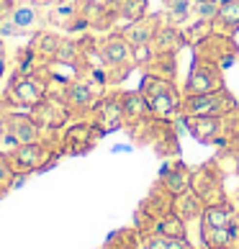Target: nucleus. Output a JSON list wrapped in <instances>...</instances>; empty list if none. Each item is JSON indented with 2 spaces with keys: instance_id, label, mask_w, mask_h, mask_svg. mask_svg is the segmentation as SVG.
<instances>
[{
  "instance_id": "obj_6",
  "label": "nucleus",
  "mask_w": 239,
  "mask_h": 249,
  "mask_svg": "<svg viewBox=\"0 0 239 249\" xmlns=\"http://www.w3.org/2000/svg\"><path fill=\"white\" fill-rule=\"evenodd\" d=\"M62 149H57V144L52 142H31V144H18L16 149L8 152V160H11V167L16 175H21V178H29L34 172H41L52 167L54 162L59 160Z\"/></svg>"
},
{
  "instance_id": "obj_18",
  "label": "nucleus",
  "mask_w": 239,
  "mask_h": 249,
  "mask_svg": "<svg viewBox=\"0 0 239 249\" xmlns=\"http://www.w3.org/2000/svg\"><path fill=\"white\" fill-rule=\"evenodd\" d=\"M157 182L162 188H167L172 196H180V193L190 190V185H193V167H188L185 162H180L172 157V160L162 167Z\"/></svg>"
},
{
  "instance_id": "obj_19",
  "label": "nucleus",
  "mask_w": 239,
  "mask_h": 249,
  "mask_svg": "<svg viewBox=\"0 0 239 249\" xmlns=\"http://www.w3.org/2000/svg\"><path fill=\"white\" fill-rule=\"evenodd\" d=\"M59 44H62V36H59V34L39 29V31L31 36L29 54H31V59H36V62L52 64L54 57H57V52H59Z\"/></svg>"
},
{
  "instance_id": "obj_32",
  "label": "nucleus",
  "mask_w": 239,
  "mask_h": 249,
  "mask_svg": "<svg viewBox=\"0 0 239 249\" xmlns=\"http://www.w3.org/2000/svg\"><path fill=\"white\" fill-rule=\"evenodd\" d=\"M0 152H5V142H3V134H0Z\"/></svg>"
},
{
  "instance_id": "obj_16",
  "label": "nucleus",
  "mask_w": 239,
  "mask_h": 249,
  "mask_svg": "<svg viewBox=\"0 0 239 249\" xmlns=\"http://www.w3.org/2000/svg\"><path fill=\"white\" fill-rule=\"evenodd\" d=\"M221 88H226L224 70L211 62L193 57V67L185 77V85H183V95H206V93H214V90H221Z\"/></svg>"
},
{
  "instance_id": "obj_34",
  "label": "nucleus",
  "mask_w": 239,
  "mask_h": 249,
  "mask_svg": "<svg viewBox=\"0 0 239 249\" xmlns=\"http://www.w3.org/2000/svg\"><path fill=\"white\" fill-rule=\"evenodd\" d=\"M237 231H239V211H237Z\"/></svg>"
},
{
  "instance_id": "obj_13",
  "label": "nucleus",
  "mask_w": 239,
  "mask_h": 249,
  "mask_svg": "<svg viewBox=\"0 0 239 249\" xmlns=\"http://www.w3.org/2000/svg\"><path fill=\"white\" fill-rule=\"evenodd\" d=\"M103 139V134L88 121V118H75L59 136V149L64 157H82L95 149V144Z\"/></svg>"
},
{
  "instance_id": "obj_1",
  "label": "nucleus",
  "mask_w": 239,
  "mask_h": 249,
  "mask_svg": "<svg viewBox=\"0 0 239 249\" xmlns=\"http://www.w3.org/2000/svg\"><path fill=\"white\" fill-rule=\"evenodd\" d=\"M49 93H52V70L47 64L26 72H16L3 90V95L13 108H34Z\"/></svg>"
},
{
  "instance_id": "obj_24",
  "label": "nucleus",
  "mask_w": 239,
  "mask_h": 249,
  "mask_svg": "<svg viewBox=\"0 0 239 249\" xmlns=\"http://www.w3.org/2000/svg\"><path fill=\"white\" fill-rule=\"evenodd\" d=\"M175 62H178L175 52H157L144 64V70H147L144 75H157V77H165V80H175V75H178Z\"/></svg>"
},
{
  "instance_id": "obj_5",
  "label": "nucleus",
  "mask_w": 239,
  "mask_h": 249,
  "mask_svg": "<svg viewBox=\"0 0 239 249\" xmlns=\"http://www.w3.org/2000/svg\"><path fill=\"white\" fill-rule=\"evenodd\" d=\"M98 44V52L106 62V77H108V85H118L124 82L131 70L136 67L134 62V52H131V44L126 41V36L121 31H108L106 36H100L95 41Z\"/></svg>"
},
{
  "instance_id": "obj_10",
  "label": "nucleus",
  "mask_w": 239,
  "mask_h": 249,
  "mask_svg": "<svg viewBox=\"0 0 239 249\" xmlns=\"http://www.w3.org/2000/svg\"><path fill=\"white\" fill-rule=\"evenodd\" d=\"M193 190L198 193V198L206 206H219V203H229L226 188H224V170L221 160H208L206 164H201L198 170H193Z\"/></svg>"
},
{
  "instance_id": "obj_33",
  "label": "nucleus",
  "mask_w": 239,
  "mask_h": 249,
  "mask_svg": "<svg viewBox=\"0 0 239 249\" xmlns=\"http://www.w3.org/2000/svg\"><path fill=\"white\" fill-rule=\"evenodd\" d=\"M8 196V190H3V188H0V198H5Z\"/></svg>"
},
{
  "instance_id": "obj_7",
  "label": "nucleus",
  "mask_w": 239,
  "mask_h": 249,
  "mask_svg": "<svg viewBox=\"0 0 239 249\" xmlns=\"http://www.w3.org/2000/svg\"><path fill=\"white\" fill-rule=\"evenodd\" d=\"M172 203H175V196L162 188L160 182H154L152 190L144 196V200L139 203V208H136V216H134V229L139 231V236L149 234L157 229V224L172 213Z\"/></svg>"
},
{
  "instance_id": "obj_17",
  "label": "nucleus",
  "mask_w": 239,
  "mask_h": 249,
  "mask_svg": "<svg viewBox=\"0 0 239 249\" xmlns=\"http://www.w3.org/2000/svg\"><path fill=\"white\" fill-rule=\"evenodd\" d=\"M180 121L198 144L224 146V116H180Z\"/></svg>"
},
{
  "instance_id": "obj_2",
  "label": "nucleus",
  "mask_w": 239,
  "mask_h": 249,
  "mask_svg": "<svg viewBox=\"0 0 239 249\" xmlns=\"http://www.w3.org/2000/svg\"><path fill=\"white\" fill-rule=\"evenodd\" d=\"M139 93H142L152 116L165 118V121L180 118L183 88H178L175 80H165V77H157V75H144L142 85H139Z\"/></svg>"
},
{
  "instance_id": "obj_11",
  "label": "nucleus",
  "mask_w": 239,
  "mask_h": 249,
  "mask_svg": "<svg viewBox=\"0 0 239 249\" xmlns=\"http://www.w3.org/2000/svg\"><path fill=\"white\" fill-rule=\"evenodd\" d=\"M193 52H196L198 59L211 62L221 70H229L232 64L239 62V44L234 41V36H224L216 31H211L203 39H198L193 44Z\"/></svg>"
},
{
  "instance_id": "obj_30",
  "label": "nucleus",
  "mask_w": 239,
  "mask_h": 249,
  "mask_svg": "<svg viewBox=\"0 0 239 249\" xmlns=\"http://www.w3.org/2000/svg\"><path fill=\"white\" fill-rule=\"evenodd\" d=\"M11 110H13V106L8 103V98H5L3 93H0V121H3V118H5L8 113H11Z\"/></svg>"
},
{
  "instance_id": "obj_36",
  "label": "nucleus",
  "mask_w": 239,
  "mask_h": 249,
  "mask_svg": "<svg viewBox=\"0 0 239 249\" xmlns=\"http://www.w3.org/2000/svg\"><path fill=\"white\" fill-rule=\"evenodd\" d=\"M237 198H239V188H237Z\"/></svg>"
},
{
  "instance_id": "obj_12",
  "label": "nucleus",
  "mask_w": 239,
  "mask_h": 249,
  "mask_svg": "<svg viewBox=\"0 0 239 249\" xmlns=\"http://www.w3.org/2000/svg\"><path fill=\"white\" fill-rule=\"evenodd\" d=\"M234 108H239L234 93L229 88L214 90L206 95H183V108L180 116H226Z\"/></svg>"
},
{
  "instance_id": "obj_26",
  "label": "nucleus",
  "mask_w": 239,
  "mask_h": 249,
  "mask_svg": "<svg viewBox=\"0 0 239 249\" xmlns=\"http://www.w3.org/2000/svg\"><path fill=\"white\" fill-rule=\"evenodd\" d=\"M139 247H142V236L136 229H118L116 234L108 236L103 249H139Z\"/></svg>"
},
{
  "instance_id": "obj_3",
  "label": "nucleus",
  "mask_w": 239,
  "mask_h": 249,
  "mask_svg": "<svg viewBox=\"0 0 239 249\" xmlns=\"http://www.w3.org/2000/svg\"><path fill=\"white\" fill-rule=\"evenodd\" d=\"M47 21V13H44V5L36 3H26V0H18V3H8L3 0L0 3V39H16V36H34L41 29V23Z\"/></svg>"
},
{
  "instance_id": "obj_22",
  "label": "nucleus",
  "mask_w": 239,
  "mask_h": 249,
  "mask_svg": "<svg viewBox=\"0 0 239 249\" xmlns=\"http://www.w3.org/2000/svg\"><path fill=\"white\" fill-rule=\"evenodd\" d=\"M206 211V203L198 198L196 190H185L180 193V196H175V203H172V213L180 216L185 224H193V221H201V216H203Z\"/></svg>"
},
{
  "instance_id": "obj_9",
  "label": "nucleus",
  "mask_w": 239,
  "mask_h": 249,
  "mask_svg": "<svg viewBox=\"0 0 239 249\" xmlns=\"http://www.w3.org/2000/svg\"><path fill=\"white\" fill-rule=\"evenodd\" d=\"M162 23H165L162 13H147L144 18H139V21H134V23H129V26L121 29V34L126 36V41L131 44L136 67H144V64L149 62V57H152V39H154V34H157V29Z\"/></svg>"
},
{
  "instance_id": "obj_4",
  "label": "nucleus",
  "mask_w": 239,
  "mask_h": 249,
  "mask_svg": "<svg viewBox=\"0 0 239 249\" xmlns=\"http://www.w3.org/2000/svg\"><path fill=\"white\" fill-rule=\"evenodd\" d=\"M103 93H106L103 80L90 77V75H75L62 82V90L57 95L64 100L72 121H75V118H88L90 110L95 108V103L103 98Z\"/></svg>"
},
{
  "instance_id": "obj_35",
  "label": "nucleus",
  "mask_w": 239,
  "mask_h": 249,
  "mask_svg": "<svg viewBox=\"0 0 239 249\" xmlns=\"http://www.w3.org/2000/svg\"><path fill=\"white\" fill-rule=\"evenodd\" d=\"M234 249H239V239H237V244H234Z\"/></svg>"
},
{
  "instance_id": "obj_8",
  "label": "nucleus",
  "mask_w": 239,
  "mask_h": 249,
  "mask_svg": "<svg viewBox=\"0 0 239 249\" xmlns=\"http://www.w3.org/2000/svg\"><path fill=\"white\" fill-rule=\"evenodd\" d=\"M31 116L36 118V124H39V128H41V139L52 142V144H54L57 136H62V131L72 121L67 106H64V100L57 93H49L39 106H34Z\"/></svg>"
},
{
  "instance_id": "obj_14",
  "label": "nucleus",
  "mask_w": 239,
  "mask_h": 249,
  "mask_svg": "<svg viewBox=\"0 0 239 249\" xmlns=\"http://www.w3.org/2000/svg\"><path fill=\"white\" fill-rule=\"evenodd\" d=\"M0 134H3V142H5V154L16 149L18 144H31L41 139V128L36 124V118L16 108L0 121Z\"/></svg>"
},
{
  "instance_id": "obj_20",
  "label": "nucleus",
  "mask_w": 239,
  "mask_h": 249,
  "mask_svg": "<svg viewBox=\"0 0 239 249\" xmlns=\"http://www.w3.org/2000/svg\"><path fill=\"white\" fill-rule=\"evenodd\" d=\"M211 31L224 36L239 34V0H219L216 16L211 21Z\"/></svg>"
},
{
  "instance_id": "obj_23",
  "label": "nucleus",
  "mask_w": 239,
  "mask_h": 249,
  "mask_svg": "<svg viewBox=\"0 0 239 249\" xmlns=\"http://www.w3.org/2000/svg\"><path fill=\"white\" fill-rule=\"evenodd\" d=\"M188 44L185 34H183V29H178V26H170V23H162L157 34H154L152 39V54L157 52H175L180 54V49Z\"/></svg>"
},
{
  "instance_id": "obj_21",
  "label": "nucleus",
  "mask_w": 239,
  "mask_h": 249,
  "mask_svg": "<svg viewBox=\"0 0 239 249\" xmlns=\"http://www.w3.org/2000/svg\"><path fill=\"white\" fill-rule=\"evenodd\" d=\"M121 103H124L126 128H129V131L152 118V113H149V108H147V103H144V98H142L139 90H121Z\"/></svg>"
},
{
  "instance_id": "obj_25",
  "label": "nucleus",
  "mask_w": 239,
  "mask_h": 249,
  "mask_svg": "<svg viewBox=\"0 0 239 249\" xmlns=\"http://www.w3.org/2000/svg\"><path fill=\"white\" fill-rule=\"evenodd\" d=\"M142 247L144 249H196L188 239H172V236H165V234H157V231L144 234Z\"/></svg>"
},
{
  "instance_id": "obj_15",
  "label": "nucleus",
  "mask_w": 239,
  "mask_h": 249,
  "mask_svg": "<svg viewBox=\"0 0 239 249\" xmlns=\"http://www.w3.org/2000/svg\"><path fill=\"white\" fill-rule=\"evenodd\" d=\"M88 121L93 124L100 134H111V131H121L126 128V113H124V103H121V90L116 93H103V98L95 103V108L90 110Z\"/></svg>"
},
{
  "instance_id": "obj_37",
  "label": "nucleus",
  "mask_w": 239,
  "mask_h": 249,
  "mask_svg": "<svg viewBox=\"0 0 239 249\" xmlns=\"http://www.w3.org/2000/svg\"><path fill=\"white\" fill-rule=\"evenodd\" d=\"M0 3H3V0H0Z\"/></svg>"
},
{
  "instance_id": "obj_29",
  "label": "nucleus",
  "mask_w": 239,
  "mask_h": 249,
  "mask_svg": "<svg viewBox=\"0 0 239 249\" xmlns=\"http://www.w3.org/2000/svg\"><path fill=\"white\" fill-rule=\"evenodd\" d=\"M5 70H8V52H5L3 39H0V80L5 77Z\"/></svg>"
},
{
  "instance_id": "obj_27",
  "label": "nucleus",
  "mask_w": 239,
  "mask_h": 249,
  "mask_svg": "<svg viewBox=\"0 0 239 249\" xmlns=\"http://www.w3.org/2000/svg\"><path fill=\"white\" fill-rule=\"evenodd\" d=\"M154 231L165 234V236H172V239H188V224H185L180 216L170 213V216H165V218L160 221Z\"/></svg>"
},
{
  "instance_id": "obj_28",
  "label": "nucleus",
  "mask_w": 239,
  "mask_h": 249,
  "mask_svg": "<svg viewBox=\"0 0 239 249\" xmlns=\"http://www.w3.org/2000/svg\"><path fill=\"white\" fill-rule=\"evenodd\" d=\"M16 182V172L11 167V160H8L5 152H0V188L3 190H11Z\"/></svg>"
},
{
  "instance_id": "obj_31",
  "label": "nucleus",
  "mask_w": 239,
  "mask_h": 249,
  "mask_svg": "<svg viewBox=\"0 0 239 249\" xmlns=\"http://www.w3.org/2000/svg\"><path fill=\"white\" fill-rule=\"evenodd\" d=\"M26 3H36V5H44V8H47V5H54L57 0H26Z\"/></svg>"
}]
</instances>
